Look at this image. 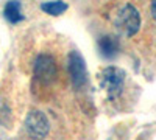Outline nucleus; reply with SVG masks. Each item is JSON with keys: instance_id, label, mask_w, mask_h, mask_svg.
Listing matches in <instances>:
<instances>
[{"instance_id": "nucleus-2", "label": "nucleus", "mask_w": 156, "mask_h": 140, "mask_svg": "<svg viewBox=\"0 0 156 140\" xmlns=\"http://www.w3.org/2000/svg\"><path fill=\"white\" fill-rule=\"evenodd\" d=\"M125 81V72L117 67H106L100 73V84L108 92L109 98H115L122 92Z\"/></svg>"}, {"instance_id": "nucleus-6", "label": "nucleus", "mask_w": 156, "mask_h": 140, "mask_svg": "<svg viewBox=\"0 0 156 140\" xmlns=\"http://www.w3.org/2000/svg\"><path fill=\"white\" fill-rule=\"evenodd\" d=\"M98 48L105 58H114L119 52V41L114 36H103L98 41Z\"/></svg>"}, {"instance_id": "nucleus-8", "label": "nucleus", "mask_w": 156, "mask_h": 140, "mask_svg": "<svg viewBox=\"0 0 156 140\" xmlns=\"http://www.w3.org/2000/svg\"><path fill=\"white\" fill-rule=\"evenodd\" d=\"M41 9L45 11L47 14L59 16L61 12H64V11L67 9V3H64V2H47V3H42L41 5Z\"/></svg>"}, {"instance_id": "nucleus-5", "label": "nucleus", "mask_w": 156, "mask_h": 140, "mask_svg": "<svg viewBox=\"0 0 156 140\" xmlns=\"http://www.w3.org/2000/svg\"><path fill=\"white\" fill-rule=\"evenodd\" d=\"M69 70L72 75V80L75 86H83L86 83V66H84V61L83 58L78 55V53H70L69 56Z\"/></svg>"}, {"instance_id": "nucleus-3", "label": "nucleus", "mask_w": 156, "mask_h": 140, "mask_svg": "<svg viewBox=\"0 0 156 140\" xmlns=\"http://www.w3.org/2000/svg\"><path fill=\"white\" fill-rule=\"evenodd\" d=\"M25 128H27L28 134L33 138L41 140L48 132V120H47V117L44 115L42 112L33 111V112L28 114L27 120H25Z\"/></svg>"}, {"instance_id": "nucleus-9", "label": "nucleus", "mask_w": 156, "mask_h": 140, "mask_svg": "<svg viewBox=\"0 0 156 140\" xmlns=\"http://www.w3.org/2000/svg\"><path fill=\"white\" fill-rule=\"evenodd\" d=\"M151 14H153V17L156 19V2L151 3Z\"/></svg>"}, {"instance_id": "nucleus-4", "label": "nucleus", "mask_w": 156, "mask_h": 140, "mask_svg": "<svg viewBox=\"0 0 156 140\" xmlns=\"http://www.w3.org/2000/svg\"><path fill=\"white\" fill-rule=\"evenodd\" d=\"M55 61L48 55H41L37 56L36 64H34V75L37 76L41 81L47 83L50 80H53L55 76Z\"/></svg>"}, {"instance_id": "nucleus-1", "label": "nucleus", "mask_w": 156, "mask_h": 140, "mask_svg": "<svg viewBox=\"0 0 156 140\" xmlns=\"http://www.w3.org/2000/svg\"><path fill=\"white\" fill-rule=\"evenodd\" d=\"M114 25L122 34L133 36L140 27V16L133 5H123L115 14Z\"/></svg>"}, {"instance_id": "nucleus-7", "label": "nucleus", "mask_w": 156, "mask_h": 140, "mask_svg": "<svg viewBox=\"0 0 156 140\" xmlns=\"http://www.w3.org/2000/svg\"><path fill=\"white\" fill-rule=\"evenodd\" d=\"M3 12H5V17H6L9 22H12V23L20 22V20L23 19L22 12H20V3H19V2H8Z\"/></svg>"}]
</instances>
